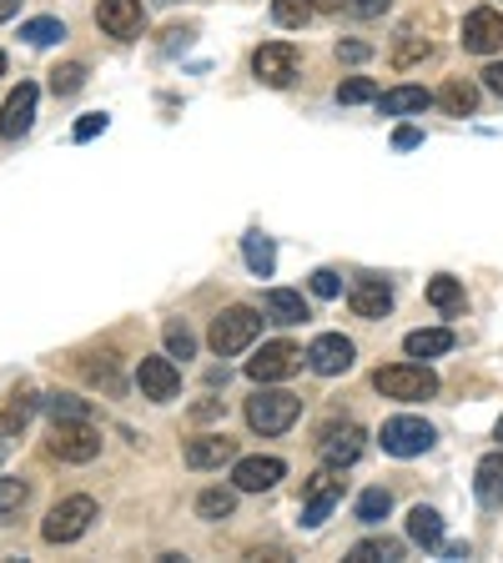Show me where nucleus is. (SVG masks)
<instances>
[{"instance_id":"nucleus-1","label":"nucleus","mask_w":503,"mask_h":563,"mask_svg":"<svg viewBox=\"0 0 503 563\" xmlns=\"http://www.w3.org/2000/svg\"><path fill=\"white\" fill-rule=\"evenodd\" d=\"M302 413V397L288 393V387H257V393L247 397V428L262 432V438H277V432H288L292 423H298Z\"/></svg>"},{"instance_id":"nucleus-2","label":"nucleus","mask_w":503,"mask_h":563,"mask_svg":"<svg viewBox=\"0 0 503 563\" xmlns=\"http://www.w3.org/2000/svg\"><path fill=\"white\" fill-rule=\"evenodd\" d=\"M372 387L383 397H398V403H428V397H438V378H433V368H423V362L378 368L372 372Z\"/></svg>"},{"instance_id":"nucleus-3","label":"nucleus","mask_w":503,"mask_h":563,"mask_svg":"<svg viewBox=\"0 0 503 563\" xmlns=\"http://www.w3.org/2000/svg\"><path fill=\"white\" fill-rule=\"evenodd\" d=\"M257 333H262V312L257 307H227V312H216L206 342H212L216 358H237V352H247L252 342H257Z\"/></svg>"},{"instance_id":"nucleus-4","label":"nucleus","mask_w":503,"mask_h":563,"mask_svg":"<svg viewBox=\"0 0 503 563\" xmlns=\"http://www.w3.org/2000/svg\"><path fill=\"white\" fill-rule=\"evenodd\" d=\"M91 518H97V498L71 493V498H60V504L46 514V523H41V539H46V543H76L86 528H91Z\"/></svg>"},{"instance_id":"nucleus-5","label":"nucleus","mask_w":503,"mask_h":563,"mask_svg":"<svg viewBox=\"0 0 503 563\" xmlns=\"http://www.w3.org/2000/svg\"><path fill=\"white\" fill-rule=\"evenodd\" d=\"M46 448L60 463H91V458H101V432L91 428V418H66L51 428Z\"/></svg>"},{"instance_id":"nucleus-6","label":"nucleus","mask_w":503,"mask_h":563,"mask_svg":"<svg viewBox=\"0 0 503 563\" xmlns=\"http://www.w3.org/2000/svg\"><path fill=\"white\" fill-rule=\"evenodd\" d=\"M378 443H383L388 458H418V453H428V448H433V428L423 418H407V413H398V418L383 423Z\"/></svg>"},{"instance_id":"nucleus-7","label":"nucleus","mask_w":503,"mask_h":563,"mask_svg":"<svg viewBox=\"0 0 503 563\" xmlns=\"http://www.w3.org/2000/svg\"><path fill=\"white\" fill-rule=\"evenodd\" d=\"M252 76L262 86H272V91H282V86L298 81V50L288 41H267V46L252 50Z\"/></svg>"},{"instance_id":"nucleus-8","label":"nucleus","mask_w":503,"mask_h":563,"mask_svg":"<svg viewBox=\"0 0 503 563\" xmlns=\"http://www.w3.org/2000/svg\"><path fill=\"white\" fill-rule=\"evenodd\" d=\"M362 448H368V432L358 423H327L323 438H317V458L327 468H353L362 458Z\"/></svg>"},{"instance_id":"nucleus-9","label":"nucleus","mask_w":503,"mask_h":563,"mask_svg":"<svg viewBox=\"0 0 503 563\" xmlns=\"http://www.w3.org/2000/svg\"><path fill=\"white\" fill-rule=\"evenodd\" d=\"M302 358L308 352L292 348V342H262V352L247 358V378L252 383H282V378H292L302 368Z\"/></svg>"},{"instance_id":"nucleus-10","label":"nucleus","mask_w":503,"mask_h":563,"mask_svg":"<svg viewBox=\"0 0 503 563\" xmlns=\"http://www.w3.org/2000/svg\"><path fill=\"white\" fill-rule=\"evenodd\" d=\"M136 387H142L146 403H171L181 393V368L167 358H142L136 362Z\"/></svg>"},{"instance_id":"nucleus-11","label":"nucleus","mask_w":503,"mask_h":563,"mask_svg":"<svg viewBox=\"0 0 503 563\" xmlns=\"http://www.w3.org/2000/svg\"><path fill=\"white\" fill-rule=\"evenodd\" d=\"M97 25L107 31L111 41H136L146 31V5L142 0H101Z\"/></svg>"},{"instance_id":"nucleus-12","label":"nucleus","mask_w":503,"mask_h":563,"mask_svg":"<svg viewBox=\"0 0 503 563\" xmlns=\"http://www.w3.org/2000/svg\"><path fill=\"white\" fill-rule=\"evenodd\" d=\"M463 50H473V56H493V50H503V15L493 11V5H479V11L463 15Z\"/></svg>"},{"instance_id":"nucleus-13","label":"nucleus","mask_w":503,"mask_h":563,"mask_svg":"<svg viewBox=\"0 0 503 563\" xmlns=\"http://www.w3.org/2000/svg\"><path fill=\"white\" fill-rule=\"evenodd\" d=\"M288 478V463L282 458H237L232 463V488L237 493H267Z\"/></svg>"},{"instance_id":"nucleus-14","label":"nucleus","mask_w":503,"mask_h":563,"mask_svg":"<svg viewBox=\"0 0 503 563\" xmlns=\"http://www.w3.org/2000/svg\"><path fill=\"white\" fill-rule=\"evenodd\" d=\"M36 101H41V91L31 81H21L5 97V106H0V136L5 142H21L25 132H31V121H36Z\"/></svg>"},{"instance_id":"nucleus-15","label":"nucleus","mask_w":503,"mask_h":563,"mask_svg":"<svg viewBox=\"0 0 503 563\" xmlns=\"http://www.w3.org/2000/svg\"><path fill=\"white\" fill-rule=\"evenodd\" d=\"M348 307H353V317H362V323H378V317L393 312V288H388L383 277H358L348 288Z\"/></svg>"},{"instance_id":"nucleus-16","label":"nucleus","mask_w":503,"mask_h":563,"mask_svg":"<svg viewBox=\"0 0 503 563\" xmlns=\"http://www.w3.org/2000/svg\"><path fill=\"white\" fill-rule=\"evenodd\" d=\"M353 342L343 333H323L317 342L308 348V368L317 372V378H337V372H348L353 368Z\"/></svg>"},{"instance_id":"nucleus-17","label":"nucleus","mask_w":503,"mask_h":563,"mask_svg":"<svg viewBox=\"0 0 503 563\" xmlns=\"http://www.w3.org/2000/svg\"><path fill=\"white\" fill-rule=\"evenodd\" d=\"M337 468H327V473H317L308 488V504H302V528H323L327 514L337 508V498H343V478H333Z\"/></svg>"},{"instance_id":"nucleus-18","label":"nucleus","mask_w":503,"mask_h":563,"mask_svg":"<svg viewBox=\"0 0 503 563\" xmlns=\"http://www.w3.org/2000/svg\"><path fill=\"white\" fill-rule=\"evenodd\" d=\"M222 463H237V443H232L227 432H202L187 443V468L206 473V468H222Z\"/></svg>"},{"instance_id":"nucleus-19","label":"nucleus","mask_w":503,"mask_h":563,"mask_svg":"<svg viewBox=\"0 0 503 563\" xmlns=\"http://www.w3.org/2000/svg\"><path fill=\"white\" fill-rule=\"evenodd\" d=\"M473 493H479L483 508H503V448L479 458V468H473Z\"/></svg>"},{"instance_id":"nucleus-20","label":"nucleus","mask_w":503,"mask_h":563,"mask_svg":"<svg viewBox=\"0 0 503 563\" xmlns=\"http://www.w3.org/2000/svg\"><path fill=\"white\" fill-rule=\"evenodd\" d=\"M262 307H267V323H277V327L308 323V302H302V292H292V288H272Z\"/></svg>"},{"instance_id":"nucleus-21","label":"nucleus","mask_w":503,"mask_h":563,"mask_svg":"<svg viewBox=\"0 0 503 563\" xmlns=\"http://www.w3.org/2000/svg\"><path fill=\"white\" fill-rule=\"evenodd\" d=\"M403 352L418 362L444 358V352H454V333H448V327H418V333L403 337Z\"/></svg>"},{"instance_id":"nucleus-22","label":"nucleus","mask_w":503,"mask_h":563,"mask_svg":"<svg viewBox=\"0 0 503 563\" xmlns=\"http://www.w3.org/2000/svg\"><path fill=\"white\" fill-rule=\"evenodd\" d=\"M428 106H433V97L423 86H398V91H383V97H378V111H383V116H423Z\"/></svg>"},{"instance_id":"nucleus-23","label":"nucleus","mask_w":503,"mask_h":563,"mask_svg":"<svg viewBox=\"0 0 503 563\" xmlns=\"http://www.w3.org/2000/svg\"><path fill=\"white\" fill-rule=\"evenodd\" d=\"M407 539L418 543V549H444V518H438V508L418 504L413 514H407Z\"/></svg>"},{"instance_id":"nucleus-24","label":"nucleus","mask_w":503,"mask_h":563,"mask_svg":"<svg viewBox=\"0 0 503 563\" xmlns=\"http://www.w3.org/2000/svg\"><path fill=\"white\" fill-rule=\"evenodd\" d=\"M433 101H438L448 116H473V111H479V86H473V81H458V76H454V81H448Z\"/></svg>"},{"instance_id":"nucleus-25","label":"nucleus","mask_w":503,"mask_h":563,"mask_svg":"<svg viewBox=\"0 0 503 563\" xmlns=\"http://www.w3.org/2000/svg\"><path fill=\"white\" fill-rule=\"evenodd\" d=\"M242 257H247L252 277H272L277 272V247H272V237H262V232L242 237Z\"/></svg>"},{"instance_id":"nucleus-26","label":"nucleus","mask_w":503,"mask_h":563,"mask_svg":"<svg viewBox=\"0 0 503 563\" xmlns=\"http://www.w3.org/2000/svg\"><path fill=\"white\" fill-rule=\"evenodd\" d=\"M428 302L438 312H448V317H458V312L468 307L463 282H458V277H433V282H428Z\"/></svg>"},{"instance_id":"nucleus-27","label":"nucleus","mask_w":503,"mask_h":563,"mask_svg":"<svg viewBox=\"0 0 503 563\" xmlns=\"http://www.w3.org/2000/svg\"><path fill=\"white\" fill-rule=\"evenodd\" d=\"M232 514H237V488H206L197 498V518H206V523H222Z\"/></svg>"},{"instance_id":"nucleus-28","label":"nucleus","mask_w":503,"mask_h":563,"mask_svg":"<svg viewBox=\"0 0 503 563\" xmlns=\"http://www.w3.org/2000/svg\"><path fill=\"white\" fill-rule=\"evenodd\" d=\"M25 498H31V483L0 473V523H11V518L25 508Z\"/></svg>"},{"instance_id":"nucleus-29","label":"nucleus","mask_w":503,"mask_h":563,"mask_svg":"<svg viewBox=\"0 0 503 563\" xmlns=\"http://www.w3.org/2000/svg\"><path fill=\"white\" fill-rule=\"evenodd\" d=\"M393 514V493L388 488H362L358 493V523H383V518Z\"/></svg>"},{"instance_id":"nucleus-30","label":"nucleus","mask_w":503,"mask_h":563,"mask_svg":"<svg viewBox=\"0 0 503 563\" xmlns=\"http://www.w3.org/2000/svg\"><path fill=\"white\" fill-rule=\"evenodd\" d=\"M393 563V559H403V543L398 539H362V543H353V553H348V563Z\"/></svg>"},{"instance_id":"nucleus-31","label":"nucleus","mask_w":503,"mask_h":563,"mask_svg":"<svg viewBox=\"0 0 503 563\" xmlns=\"http://www.w3.org/2000/svg\"><path fill=\"white\" fill-rule=\"evenodd\" d=\"M41 403H46L51 423H66V418H91V408H86V397H76V393H46V397H41Z\"/></svg>"},{"instance_id":"nucleus-32","label":"nucleus","mask_w":503,"mask_h":563,"mask_svg":"<svg viewBox=\"0 0 503 563\" xmlns=\"http://www.w3.org/2000/svg\"><path fill=\"white\" fill-rule=\"evenodd\" d=\"M31 413H36V393L15 387V393H11V408H5V418H0V428H5V432H21L25 423H31Z\"/></svg>"},{"instance_id":"nucleus-33","label":"nucleus","mask_w":503,"mask_h":563,"mask_svg":"<svg viewBox=\"0 0 503 563\" xmlns=\"http://www.w3.org/2000/svg\"><path fill=\"white\" fill-rule=\"evenodd\" d=\"M21 36L31 41V46H56V41L66 36V25H60L56 15H36V21H25V25H21Z\"/></svg>"},{"instance_id":"nucleus-34","label":"nucleus","mask_w":503,"mask_h":563,"mask_svg":"<svg viewBox=\"0 0 503 563\" xmlns=\"http://www.w3.org/2000/svg\"><path fill=\"white\" fill-rule=\"evenodd\" d=\"M272 21L288 25V31H302L312 21V0H272Z\"/></svg>"},{"instance_id":"nucleus-35","label":"nucleus","mask_w":503,"mask_h":563,"mask_svg":"<svg viewBox=\"0 0 503 563\" xmlns=\"http://www.w3.org/2000/svg\"><path fill=\"white\" fill-rule=\"evenodd\" d=\"M167 352H171V358H181V362L197 358V333L181 323V317H171V323H167Z\"/></svg>"},{"instance_id":"nucleus-36","label":"nucleus","mask_w":503,"mask_h":563,"mask_svg":"<svg viewBox=\"0 0 503 563\" xmlns=\"http://www.w3.org/2000/svg\"><path fill=\"white\" fill-rule=\"evenodd\" d=\"M81 86H86V66H81V60H66V66H56V71H51V91H56V97H76Z\"/></svg>"},{"instance_id":"nucleus-37","label":"nucleus","mask_w":503,"mask_h":563,"mask_svg":"<svg viewBox=\"0 0 503 563\" xmlns=\"http://www.w3.org/2000/svg\"><path fill=\"white\" fill-rule=\"evenodd\" d=\"M86 383L107 387V393H121V378H116V362H111V352H101V362H81Z\"/></svg>"},{"instance_id":"nucleus-38","label":"nucleus","mask_w":503,"mask_h":563,"mask_svg":"<svg viewBox=\"0 0 503 563\" xmlns=\"http://www.w3.org/2000/svg\"><path fill=\"white\" fill-rule=\"evenodd\" d=\"M337 101H343V106H362V101H378V86H372L368 76H353V81L337 86Z\"/></svg>"},{"instance_id":"nucleus-39","label":"nucleus","mask_w":503,"mask_h":563,"mask_svg":"<svg viewBox=\"0 0 503 563\" xmlns=\"http://www.w3.org/2000/svg\"><path fill=\"white\" fill-rule=\"evenodd\" d=\"M433 56V41H403V46L393 50V66L398 71H407V66H418V60Z\"/></svg>"},{"instance_id":"nucleus-40","label":"nucleus","mask_w":503,"mask_h":563,"mask_svg":"<svg viewBox=\"0 0 503 563\" xmlns=\"http://www.w3.org/2000/svg\"><path fill=\"white\" fill-rule=\"evenodd\" d=\"M337 292H343V282H337V272H333V267H317V272H312V297L333 302Z\"/></svg>"},{"instance_id":"nucleus-41","label":"nucleus","mask_w":503,"mask_h":563,"mask_svg":"<svg viewBox=\"0 0 503 563\" xmlns=\"http://www.w3.org/2000/svg\"><path fill=\"white\" fill-rule=\"evenodd\" d=\"M343 5H348V11L358 15V21H378V15H383L388 5H393V0H343Z\"/></svg>"},{"instance_id":"nucleus-42","label":"nucleus","mask_w":503,"mask_h":563,"mask_svg":"<svg viewBox=\"0 0 503 563\" xmlns=\"http://www.w3.org/2000/svg\"><path fill=\"white\" fill-rule=\"evenodd\" d=\"M101 132H107V116H101V111H91V116H81V121H76V142H91V136H101Z\"/></svg>"},{"instance_id":"nucleus-43","label":"nucleus","mask_w":503,"mask_h":563,"mask_svg":"<svg viewBox=\"0 0 503 563\" xmlns=\"http://www.w3.org/2000/svg\"><path fill=\"white\" fill-rule=\"evenodd\" d=\"M393 146H398V151H413V146H423V132H418V126H398Z\"/></svg>"},{"instance_id":"nucleus-44","label":"nucleus","mask_w":503,"mask_h":563,"mask_svg":"<svg viewBox=\"0 0 503 563\" xmlns=\"http://www.w3.org/2000/svg\"><path fill=\"white\" fill-rule=\"evenodd\" d=\"M337 56H343V60H368L372 50L362 46V41H343V46H337Z\"/></svg>"},{"instance_id":"nucleus-45","label":"nucleus","mask_w":503,"mask_h":563,"mask_svg":"<svg viewBox=\"0 0 503 563\" xmlns=\"http://www.w3.org/2000/svg\"><path fill=\"white\" fill-rule=\"evenodd\" d=\"M483 86H489L493 97H503V60H493L489 71H483Z\"/></svg>"},{"instance_id":"nucleus-46","label":"nucleus","mask_w":503,"mask_h":563,"mask_svg":"<svg viewBox=\"0 0 503 563\" xmlns=\"http://www.w3.org/2000/svg\"><path fill=\"white\" fill-rule=\"evenodd\" d=\"M216 413H222V397H206V403H197V418H216Z\"/></svg>"},{"instance_id":"nucleus-47","label":"nucleus","mask_w":503,"mask_h":563,"mask_svg":"<svg viewBox=\"0 0 503 563\" xmlns=\"http://www.w3.org/2000/svg\"><path fill=\"white\" fill-rule=\"evenodd\" d=\"M15 11H21V0H0V21H11Z\"/></svg>"},{"instance_id":"nucleus-48","label":"nucleus","mask_w":503,"mask_h":563,"mask_svg":"<svg viewBox=\"0 0 503 563\" xmlns=\"http://www.w3.org/2000/svg\"><path fill=\"white\" fill-rule=\"evenodd\" d=\"M343 0H312V11H337Z\"/></svg>"},{"instance_id":"nucleus-49","label":"nucleus","mask_w":503,"mask_h":563,"mask_svg":"<svg viewBox=\"0 0 503 563\" xmlns=\"http://www.w3.org/2000/svg\"><path fill=\"white\" fill-rule=\"evenodd\" d=\"M0 76H5V50H0Z\"/></svg>"},{"instance_id":"nucleus-50","label":"nucleus","mask_w":503,"mask_h":563,"mask_svg":"<svg viewBox=\"0 0 503 563\" xmlns=\"http://www.w3.org/2000/svg\"><path fill=\"white\" fill-rule=\"evenodd\" d=\"M499 443H503V418H499Z\"/></svg>"}]
</instances>
